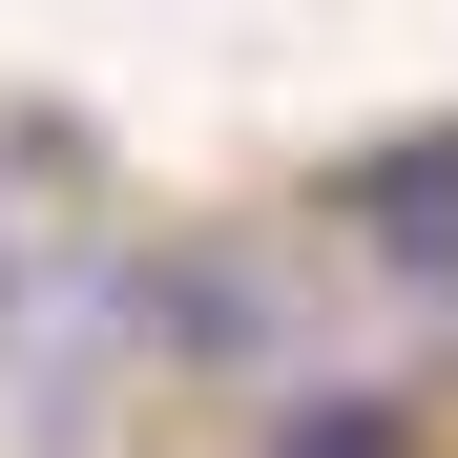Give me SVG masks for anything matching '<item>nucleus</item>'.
I'll return each mask as SVG.
<instances>
[{
  "label": "nucleus",
  "instance_id": "nucleus-2",
  "mask_svg": "<svg viewBox=\"0 0 458 458\" xmlns=\"http://www.w3.org/2000/svg\"><path fill=\"white\" fill-rule=\"evenodd\" d=\"M334 229L375 271H458V125H417V146H354L334 167Z\"/></svg>",
  "mask_w": 458,
  "mask_h": 458
},
{
  "label": "nucleus",
  "instance_id": "nucleus-1",
  "mask_svg": "<svg viewBox=\"0 0 458 458\" xmlns=\"http://www.w3.org/2000/svg\"><path fill=\"white\" fill-rule=\"evenodd\" d=\"M125 334L167 354V375H271L292 292H271V250H208V229H167V250H125Z\"/></svg>",
  "mask_w": 458,
  "mask_h": 458
},
{
  "label": "nucleus",
  "instance_id": "nucleus-3",
  "mask_svg": "<svg viewBox=\"0 0 458 458\" xmlns=\"http://www.w3.org/2000/svg\"><path fill=\"white\" fill-rule=\"evenodd\" d=\"M250 458H417V396H375V375H334V396H271Z\"/></svg>",
  "mask_w": 458,
  "mask_h": 458
}]
</instances>
